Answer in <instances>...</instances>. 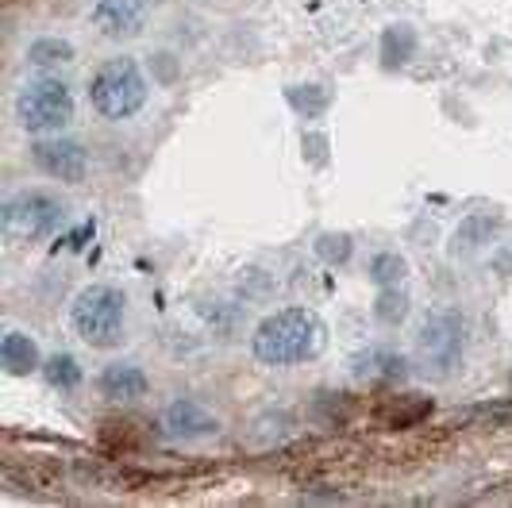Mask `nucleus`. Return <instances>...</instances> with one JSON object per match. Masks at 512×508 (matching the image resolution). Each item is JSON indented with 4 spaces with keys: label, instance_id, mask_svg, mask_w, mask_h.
Here are the masks:
<instances>
[{
    "label": "nucleus",
    "instance_id": "16",
    "mask_svg": "<svg viewBox=\"0 0 512 508\" xmlns=\"http://www.w3.org/2000/svg\"><path fill=\"white\" fill-rule=\"evenodd\" d=\"M374 316H378L382 324H401V320L409 316V297H405V289H397V285H385L382 293H378Z\"/></svg>",
    "mask_w": 512,
    "mask_h": 508
},
{
    "label": "nucleus",
    "instance_id": "5",
    "mask_svg": "<svg viewBox=\"0 0 512 508\" xmlns=\"http://www.w3.org/2000/svg\"><path fill=\"white\" fill-rule=\"evenodd\" d=\"M466 351V324L455 312H428L416 328V358L424 366V374L432 378H451L455 366Z\"/></svg>",
    "mask_w": 512,
    "mask_h": 508
},
{
    "label": "nucleus",
    "instance_id": "6",
    "mask_svg": "<svg viewBox=\"0 0 512 508\" xmlns=\"http://www.w3.org/2000/svg\"><path fill=\"white\" fill-rule=\"evenodd\" d=\"M16 116L27 131H39V135H51L74 120V93L66 81L58 77H39V81H27L24 89L16 93Z\"/></svg>",
    "mask_w": 512,
    "mask_h": 508
},
{
    "label": "nucleus",
    "instance_id": "8",
    "mask_svg": "<svg viewBox=\"0 0 512 508\" xmlns=\"http://www.w3.org/2000/svg\"><path fill=\"white\" fill-rule=\"evenodd\" d=\"M89 24L101 31L104 39H135L147 27V8L143 0H97L89 12Z\"/></svg>",
    "mask_w": 512,
    "mask_h": 508
},
{
    "label": "nucleus",
    "instance_id": "17",
    "mask_svg": "<svg viewBox=\"0 0 512 508\" xmlns=\"http://www.w3.org/2000/svg\"><path fill=\"white\" fill-rule=\"evenodd\" d=\"M409 274V262L401 258V254H378L374 262H370V278L378 281V285H401Z\"/></svg>",
    "mask_w": 512,
    "mask_h": 508
},
{
    "label": "nucleus",
    "instance_id": "19",
    "mask_svg": "<svg viewBox=\"0 0 512 508\" xmlns=\"http://www.w3.org/2000/svg\"><path fill=\"white\" fill-rule=\"evenodd\" d=\"M412 47H416V39H412L409 27H389L385 31V43H382V54L389 66H397V62H405L412 54Z\"/></svg>",
    "mask_w": 512,
    "mask_h": 508
},
{
    "label": "nucleus",
    "instance_id": "18",
    "mask_svg": "<svg viewBox=\"0 0 512 508\" xmlns=\"http://www.w3.org/2000/svg\"><path fill=\"white\" fill-rule=\"evenodd\" d=\"M351 251H355V243H351V235H335V231H328V235H320L316 239V254L328 262V266H339V262H347L351 258Z\"/></svg>",
    "mask_w": 512,
    "mask_h": 508
},
{
    "label": "nucleus",
    "instance_id": "2",
    "mask_svg": "<svg viewBox=\"0 0 512 508\" xmlns=\"http://www.w3.org/2000/svg\"><path fill=\"white\" fill-rule=\"evenodd\" d=\"M70 320L74 331L89 343V347H116L124 339L128 328V297L116 289V285H89L74 297L70 308Z\"/></svg>",
    "mask_w": 512,
    "mask_h": 508
},
{
    "label": "nucleus",
    "instance_id": "15",
    "mask_svg": "<svg viewBox=\"0 0 512 508\" xmlns=\"http://www.w3.org/2000/svg\"><path fill=\"white\" fill-rule=\"evenodd\" d=\"M43 378H47V385H54V389L70 393V389L81 385V366H77L74 355H54L43 362Z\"/></svg>",
    "mask_w": 512,
    "mask_h": 508
},
{
    "label": "nucleus",
    "instance_id": "12",
    "mask_svg": "<svg viewBox=\"0 0 512 508\" xmlns=\"http://www.w3.org/2000/svg\"><path fill=\"white\" fill-rule=\"evenodd\" d=\"M497 216H489V212H478V216H470V220H462V228L455 231V243H451V251L455 254H474L482 251L486 243H493V231H497Z\"/></svg>",
    "mask_w": 512,
    "mask_h": 508
},
{
    "label": "nucleus",
    "instance_id": "7",
    "mask_svg": "<svg viewBox=\"0 0 512 508\" xmlns=\"http://www.w3.org/2000/svg\"><path fill=\"white\" fill-rule=\"evenodd\" d=\"M31 158L47 178L66 181V185H77L89 174V154L77 139H62V135L58 139H39L31 147Z\"/></svg>",
    "mask_w": 512,
    "mask_h": 508
},
{
    "label": "nucleus",
    "instance_id": "3",
    "mask_svg": "<svg viewBox=\"0 0 512 508\" xmlns=\"http://www.w3.org/2000/svg\"><path fill=\"white\" fill-rule=\"evenodd\" d=\"M89 104L104 120H131L147 104V77L131 58H112L89 77Z\"/></svg>",
    "mask_w": 512,
    "mask_h": 508
},
{
    "label": "nucleus",
    "instance_id": "11",
    "mask_svg": "<svg viewBox=\"0 0 512 508\" xmlns=\"http://www.w3.org/2000/svg\"><path fill=\"white\" fill-rule=\"evenodd\" d=\"M101 393L108 401H139L147 397V374L135 362H112L101 374Z\"/></svg>",
    "mask_w": 512,
    "mask_h": 508
},
{
    "label": "nucleus",
    "instance_id": "4",
    "mask_svg": "<svg viewBox=\"0 0 512 508\" xmlns=\"http://www.w3.org/2000/svg\"><path fill=\"white\" fill-rule=\"evenodd\" d=\"M0 224H4L8 243H43L66 224V204L43 189H24L4 201Z\"/></svg>",
    "mask_w": 512,
    "mask_h": 508
},
{
    "label": "nucleus",
    "instance_id": "9",
    "mask_svg": "<svg viewBox=\"0 0 512 508\" xmlns=\"http://www.w3.org/2000/svg\"><path fill=\"white\" fill-rule=\"evenodd\" d=\"M166 428H170V435H178V439H205V435L220 432V420L201 401L181 397V401H174V405L166 408Z\"/></svg>",
    "mask_w": 512,
    "mask_h": 508
},
{
    "label": "nucleus",
    "instance_id": "10",
    "mask_svg": "<svg viewBox=\"0 0 512 508\" xmlns=\"http://www.w3.org/2000/svg\"><path fill=\"white\" fill-rule=\"evenodd\" d=\"M0 366H4L12 378H27V374L43 370V358H39L35 339L24 335V331H8V335L0 339Z\"/></svg>",
    "mask_w": 512,
    "mask_h": 508
},
{
    "label": "nucleus",
    "instance_id": "1",
    "mask_svg": "<svg viewBox=\"0 0 512 508\" xmlns=\"http://www.w3.org/2000/svg\"><path fill=\"white\" fill-rule=\"evenodd\" d=\"M328 343V328L312 308H282L270 312L251 335V351L262 366H301L316 358Z\"/></svg>",
    "mask_w": 512,
    "mask_h": 508
},
{
    "label": "nucleus",
    "instance_id": "13",
    "mask_svg": "<svg viewBox=\"0 0 512 508\" xmlns=\"http://www.w3.org/2000/svg\"><path fill=\"white\" fill-rule=\"evenodd\" d=\"M27 62H31L35 70L66 66V62H74V43H66V39H35V43L27 47Z\"/></svg>",
    "mask_w": 512,
    "mask_h": 508
},
{
    "label": "nucleus",
    "instance_id": "14",
    "mask_svg": "<svg viewBox=\"0 0 512 508\" xmlns=\"http://www.w3.org/2000/svg\"><path fill=\"white\" fill-rule=\"evenodd\" d=\"M355 374L359 378H401L405 374V358L393 351H370L355 358Z\"/></svg>",
    "mask_w": 512,
    "mask_h": 508
}]
</instances>
